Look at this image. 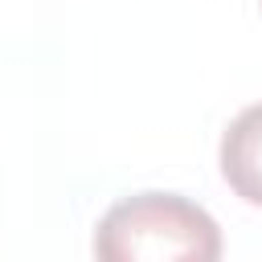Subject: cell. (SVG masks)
<instances>
[{
	"instance_id": "cell-1",
	"label": "cell",
	"mask_w": 262,
	"mask_h": 262,
	"mask_svg": "<svg viewBox=\"0 0 262 262\" xmlns=\"http://www.w3.org/2000/svg\"><path fill=\"white\" fill-rule=\"evenodd\" d=\"M94 254L102 262H217L221 229L176 192H139L106 209L94 229Z\"/></svg>"
},
{
	"instance_id": "cell-2",
	"label": "cell",
	"mask_w": 262,
	"mask_h": 262,
	"mask_svg": "<svg viewBox=\"0 0 262 262\" xmlns=\"http://www.w3.org/2000/svg\"><path fill=\"white\" fill-rule=\"evenodd\" d=\"M221 176L242 201L262 205V102L246 106L225 127V135H221Z\"/></svg>"
}]
</instances>
